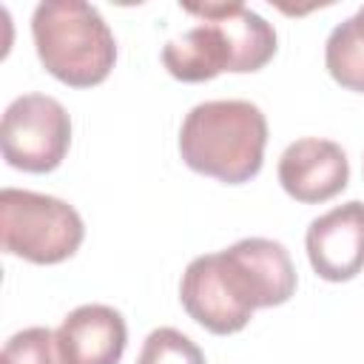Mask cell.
I'll return each mask as SVG.
<instances>
[{"mask_svg": "<svg viewBox=\"0 0 364 364\" xmlns=\"http://www.w3.org/2000/svg\"><path fill=\"white\" fill-rule=\"evenodd\" d=\"M267 119L247 100H210L188 111L179 128L182 162L228 185L250 182L264 162Z\"/></svg>", "mask_w": 364, "mask_h": 364, "instance_id": "6da1fadb", "label": "cell"}, {"mask_svg": "<svg viewBox=\"0 0 364 364\" xmlns=\"http://www.w3.org/2000/svg\"><path fill=\"white\" fill-rule=\"evenodd\" d=\"M31 37L43 68L71 85H100L117 63V40L102 14L82 0H46L31 14Z\"/></svg>", "mask_w": 364, "mask_h": 364, "instance_id": "7a4b0ae2", "label": "cell"}, {"mask_svg": "<svg viewBox=\"0 0 364 364\" xmlns=\"http://www.w3.org/2000/svg\"><path fill=\"white\" fill-rule=\"evenodd\" d=\"M82 236L85 225L68 202L20 188L0 191V242L6 253L31 264H57L77 253Z\"/></svg>", "mask_w": 364, "mask_h": 364, "instance_id": "3957f363", "label": "cell"}, {"mask_svg": "<svg viewBox=\"0 0 364 364\" xmlns=\"http://www.w3.org/2000/svg\"><path fill=\"white\" fill-rule=\"evenodd\" d=\"M71 145V117L48 94L17 97L0 122L3 159L26 173H48L60 168Z\"/></svg>", "mask_w": 364, "mask_h": 364, "instance_id": "277c9868", "label": "cell"}, {"mask_svg": "<svg viewBox=\"0 0 364 364\" xmlns=\"http://www.w3.org/2000/svg\"><path fill=\"white\" fill-rule=\"evenodd\" d=\"M222 273L236 299L253 313L279 307L296 293V267L282 242L250 236L219 250Z\"/></svg>", "mask_w": 364, "mask_h": 364, "instance_id": "5b68a950", "label": "cell"}, {"mask_svg": "<svg viewBox=\"0 0 364 364\" xmlns=\"http://www.w3.org/2000/svg\"><path fill=\"white\" fill-rule=\"evenodd\" d=\"M307 259L318 279L350 282L364 270V202H344L310 222Z\"/></svg>", "mask_w": 364, "mask_h": 364, "instance_id": "8992f818", "label": "cell"}, {"mask_svg": "<svg viewBox=\"0 0 364 364\" xmlns=\"http://www.w3.org/2000/svg\"><path fill=\"white\" fill-rule=\"evenodd\" d=\"M279 182L287 196L304 205L338 196L350 182V162L333 139L304 136L284 148L279 156Z\"/></svg>", "mask_w": 364, "mask_h": 364, "instance_id": "52a82bcc", "label": "cell"}, {"mask_svg": "<svg viewBox=\"0 0 364 364\" xmlns=\"http://www.w3.org/2000/svg\"><path fill=\"white\" fill-rule=\"evenodd\" d=\"M179 301L199 327L216 336L239 333L253 318V310L245 307L230 290L216 253L196 256L185 267L179 282Z\"/></svg>", "mask_w": 364, "mask_h": 364, "instance_id": "ba28073f", "label": "cell"}, {"mask_svg": "<svg viewBox=\"0 0 364 364\" xmlns=\"http://www.w3.org/2000/svg\"><path fill=\"white\" fill-rule=\"evenodd\" d=\"M63 364H119L128 327L119 310L108 304H82L71 310L54 333Z\"/></svg>", "mask_w": 364, "mask_h": 364, "instance_id": "9c48e42d", "label": "cell"}, {"mask_svg": "<svg viewBox=\"0 0 364 364\" xmlns=\"http://www.w3.org/2000/svg\"><path fill=\"white\" fill-rule=\"evenodd\" d=\"M188 14L196 17H208L213 20L228 46H230V57H233V74H247V71H259L264 68L273 54H276V31L273 26L250 11L242 3H205V6H182Z\"/></svg>", "mask_w": 364, "mask_h": 364, "instance_id": "30bf717a", "label": "cell"}, {"mask_svg": "<svg viewBox=\"0 0 364 364\" xmlns=\"http://www.w3.org/2000/svg\"><path fill=\"white\" fill-rule=\"evenodd\" d=\"M162 63L168 74L182 82H205L233 68L228 40L208 17H202V23L188 28L182 37L168 40L162 48Z\"/></svg>", "mask_w": 364, "mask_h": 364, "instance_id": "8fae6325", "label": "cell"}, {"mask_svg": "<svg viewBox=\"0 0 364 364\" xmlns=\"http://www.w3.org/2000/svg\"><path fill=\"white\" fill-rule=\"evenodd\" d=\"M324 65L341 88L364 94V40L355 34L350 17L330 31L324 46Z\"/></svg>", "mask_w": 364, "mask_h": 364, "instance_id": "7c38bea8", "label": "cell"}, {"mask_svg": "<svg viewBox=\"0 0 364 364\" xmlns=\"http://www.w3.org/2000/svg\"><path fill=\"white\" fill-rule=\"evenodd\" d=\"M136 364H208L205 353L185 333L173 327H156L148 333Z\"/></svg>", "mask_w": 364, "mask_h": 364, "instance_id": "4fadbf2b", "label": "cell"}, {"mask_svg": "<svg viewBox=\"0 0 364 364\" xmlns=\"http://www.w3.org/2000/svg\"><path fill=\"white\" fill-rule=\"evenodd\" d=\"M3 364H63L57 338L48 327H26L3 347Z\"/></svg>", "mask_w": 364, "mask_h": 364, "instance_id": "5bb4252c", "label": "cell"}, {"mask_svg": "<svg viewBox=\"0 0 364 364\" xmlns=\"http://www.w3.org/2000/svg\"><path fill=\"white\" fill-rule=\"evenodd\" d=\"M350 20H353V26H355V34L364 40V6H361V9H358L353 17H350Z\"/></svg>", "mask_w": 364, "mask_h": 364, "instance_id": "9a60e30c", "label": "cell"}]
</instances>
